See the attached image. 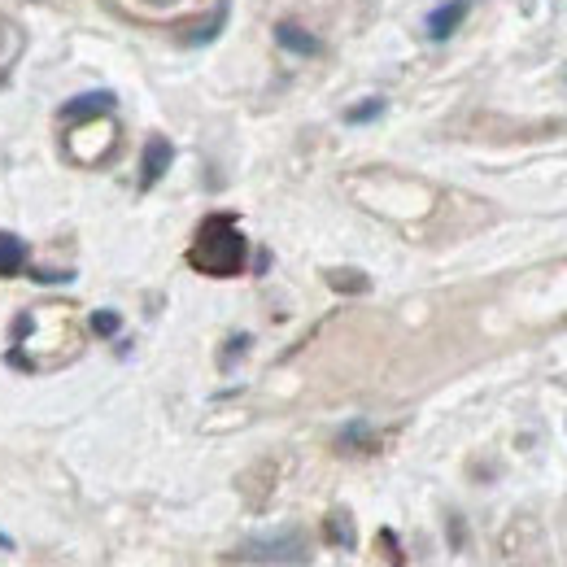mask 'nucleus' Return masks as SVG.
I'll return each mask as SVG.
<instances>
[{"mask_svg": "<svg viewBox=\"0 0 567 567\" xmlns=\"http://www.w3.org/2000/svg\"><path fill=\"white\" fill-rule=\"evenodd\" d=\"M328 537L336 541V546H354V524H349V515L345 511H336V515H328Z\"/></svg>", "mask_w": 567, "mask_h": 567, "instance_id": "6e6552de", "label": "nucleus"}, {"mask_svg": "<svg viewBox=\"0 0 567 567\" xmlns=\"http://www.w3.org/2000/svg\"><path fill=\"white\" fill-rule=\"evenodd\" d=\"M171 158H175V149H171V140L166 136H153L149 144H144V162H140V188H153L158 179L171 171Z\"/></svg>", "mask_w": 567, "mask_h": 567, "instance_id": "7ed1b4c3", "label": "nucleus"}, {"mask_svg": "<svg viewBox=\"0 0 567 567\" xmlns=\"http://www.w3.org/2000/svg\"><path fill=\"white\" fill-rule=\"evenodd\" d=\"M114 110V92H83L62 105V123H92V118Z\"/></svg>", "mask_w": 567, "mask_h": 567, "instance_id": "20e7f679", "label": "nucleus"}, {"mask_svg": "<svg viewBox=\"0 0 567 567\" xmlns=\"http://www.w3.org/2000/svg\"><path fill=\"white\" fill-rule=\"evenodd\" d=\"M118 328H123V319H118L114 310H96V315H92V332L96 336H114Z\"/></svg>", "mask_w": 567, "mask_h": 567, "instance_id": "9b49d317", "label": "nucleus"}, {"mask_svg": "<svg viewBox=\"0 0 567 567\" xmlns=\"http://www.w3.org/2000/svg\"><path fill=\"white\" fill-rule=\"evenodd\" d=\"M240 559L297 567V563L310 559V550H306V537H301V533H280V537H253V541H245V546H240Z\"/></svg>", "mask_w": 567, "mask_h": 567, "instance_id": "f03ea898", "label": "nucleus"}, {"mask_svg": "<svg viewBox=\"0 0 567 567\" xmlns=\"http://www.w3.org/2000/svg\"><path fill=\"white\" fill-rule=\"evenodd\" d=\"M463 14H467L463 0H450V5H441L437 14L428 18V35H432V40H450V35L458 31V22H463Z\"/></svg>", "mask_w": 567, "mask_h": 567, "instance_id": "423d86ee", "label": "nucleus"}, {"mask_svg": "<svg viewBox=\"0 0 567 567\" xmlns=\"http://www.w3.org/2000/svg\"><path fill=\"white\" fill-rule=\"evenodd\" d=\"M328 284H332V288H345V293H363V288H367V275H358V271H332Z\"/></svg>", "mask_w": 567, "mask_h": 567, "instance_id": "9d476101", "label": "nucleus"}, {"mask_svg": "<svg viewBox=\"0 0 567 567\" xmlns=\"http://www.w3.org/2000/svg\"><path fill=\"white\" fill-rule=\"evenodd\" d=\"M27 267V245H22L18 236L0 232V280H9V275H18Z\"/></svg>", "mask_w": 567, "mask_h": 567, "instance_id": "0eeeda50", "label": "nucleus"}, {"mask_svg": "<svg viewBox=\"0 0 567 567\" xmlns=\"http://www.w3.org/2000/svg\"><path fill=\"white\" fill-rule=\"evenodd\" d=\"M380 114H384V101H380V96H371V101L349 105V110H345V123H371V118H380Z\"/></svg>", "mask_w": 567, "mask_h": 567, "instance_id": "1a4fd4ad", "label": "nucleus"}, {"mask_svg": "<svg viewBox=\"0 0 567 567\" xmlns=\"http://www.w3.org/2000/svg\"><path fill=\"white\" fill-rule=\"evenodd\" d=\"M275 40H280L288 53H297V57H315L319 53V40L306 27H297V22H275Z\"/></svg>", "mask_w": 567, "mask_h": 567, "instance_id": "39448f33", "label": "nucleus"}, {"mask_svg": "<svg viewBox=\"0 0 567 567\" xmlns=\"http://www.w3.org/2000/svg\"><path fill=\"white\" fill-rule=\"evenodd\" d=\"M188 262L205 275H236L245 267V236L232 227V219H205Z\"/></svg>", "mask_w": 567, "mask_h": 567, "instance_id": "f257e3e1", "label": "nucleus"}, {"mask_svg": "<svg viewBox=\"0 0 567 567\" xmlns=\"http://www.w3.org/2000/svg\"><path fill=\"white\" fill-rule=\"evenodd\" d=\"M9 546H14V541H9L5 533H0V550H9Z\"/></svg>", "mask_w": 567, "mask_h": 567, "instance_id": "f8f14e48", "label": "nucleus"}]
</instances>
